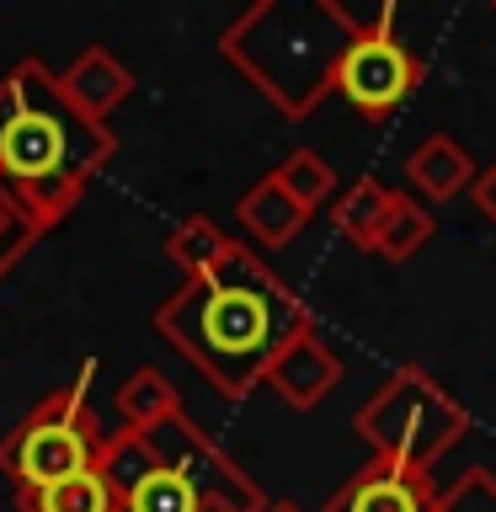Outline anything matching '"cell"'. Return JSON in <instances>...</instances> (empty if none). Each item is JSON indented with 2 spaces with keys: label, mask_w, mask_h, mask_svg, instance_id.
Segmentation results:
<instances>
[{
  "label": "cell",
  "mask_w": 496,
  "mask_h": 512,
  "mask_svg": "<svg viewBox=\"0 0 496 512\" xmlns=\"http://www.w3.org/2000/svg\"><path fill=\"white\" fill-rule=\"evenodd\" d=\"M160 342L198 368L224 400H246L267 379L272 358L315 331V310L256 256L246 240H230L203 278H182V288L155 310Z\"/></svg>",
  "instance_id": "obj_1"
},
{
  "label": "cell",
  "mask_w": 496,
  "mask_h": 512,
  "mask_svg": "<svg viewBox=\"0 0 496 512\" xmlns=\"http://www.w3.org/2000/svg\"><path fill=\"white\" fill-rule=\"evenodd\" d=\"M235 219L246 224V230L256 235V246H267V251H283L288 240H294L304 224H310V214H304V208L288 198L278 182H272V171H267V176H256V182L240 192Z\"/></svg>",
  "instance_id": "obj_12"
},
{
  "label": "cell",
  "mask_w": 496,
  "mask_h": 512,
  "mask_svg": "<svg viewBox=\"0 0 496 512\" xmlns=\"http://www.w3.org/2000/svg\"><path fill=\"white\" fill-rule=\"evenodd\" d=\"M262 384H272V390L283 395V406L315 411L320 400L342 384V358L331 352V342L320 331H304V336H294V342L278 352V358H272Z\"/></svg>",
  "instance_id": "obj_9"
},
{
  "label": "cell",
  "mask_w": 496,
  "mask_h": 512,
  "mask_svg": "<svg viewBox=\"0 0 496 512\" xmlns=\"http://www.w3.org/2000/svg\"><path fill=\"white\" fill-rule=\"evenodd\" d=\"M91 374L96 363H86L70 384L48 390L6 438H0V475L16 486V496L48 491L70 475H86L96 454H102V422L91 411Z\"/></svg>",
  "instance_id": "obj_4"
},
{
  "label": "cell",
  "mask_w": 496,
  "mask_h": 512,
  "mask_svg": "<svg viewBox=\"0 0 496 512\" xmlns=\"http://www.w3.org/2000/svg\"><path fill=\"white\" fill-rule=\"evenodd\" d=\"M267 512H304L299 502H267Z\"/></svg>",
  "instance_id": "obj_24"
},
{
  "label": "cell",
  "mask_w": 496,
  "mask_h": 512,
  "mask_svg": "<svg viewBox=\"0 0 496 512\" xmlns=\"http://www.w3.org/2000/svg\"><path fill=\"white\" fill-rule=\"evenodd\" d=\"M38 240H43V230L27 219V208L16 203L6 187H0V278H6V272L22 262V256L38 246Z\"/></svg>",
  "instance_id": "obj_22"
},
{
  "label": "cell",
  "mask_w": 496,
  "mask_h": 512,
  "mask_svg": "<svg viewBox=\"0 0 496 512\" xmlns=\"http://www.w3.org/2000/svg\"><path fill=\"white\" fill-rule=\"evenodd\" d=\"M432 235H438V219L427 214V203L411 198V192H390L368 256H384V262H411V256L422 251Z\"/></svg>",
  "instance_id": "obj_14"
},
{
  "label": "cell",
  "mask_w": 496,
  "mask_h": 512,
  "mask_svg": "<svg viewBox=\"0 0 496 512\" xmlns=\"http://www.w3.org/2000/svg\"><path fill=\"white\" fill-rule=\"evenodd\" d=\"M491 11H496V6H491Z\"/></svg>",
  "instance_id": "obj_25"
},
{
  "label": "cell",
  "mask_w": 496,
  "mask_h": 512,
  "mask_svg": "<svg viewBox=\"0 0 496 512\" xmlns=\"http://www.w3.org/2000/svg\"><path fill=\"white\" fill-rule=\"evenodd\" d=\"M352 432L374 448V459L432 470V464L470 432V411H464L427 368L400 363L395 374H384L374 384V395L352 411Z\"/></svg>",
  "instance_id": "obj_5"
},
{
  "label": "cell",
  "mask_w": 496,
  "mask_h": 512,
  "mask_svg": "<svg viewBox=\"0 0 496 512\" xmlns=\"http://www.w3.org/2000/svg\"><path fill=\"white\" fill-rule=\"evenodd\" d=\"M390 192H395V187H384L379 176H358L352 187H342V192H336V203H331L336 235L352 240L358 251H368V246H374V230H379V219H384Z\"/></svg>",
  "instance_id": "obj_15"
},
{
  "label": "cell",
  "mask_w": 496,
  "mask_h": 512,
  "mask_svg": "<svg viewBox=\"0 0 496 512\" xmlns=\"http://www.w3.org/2000/svg\"><path fill=\"white\" fill-rule=\"evenodd\" d=\"M16 502H22V512H118V491H112L102 480V470L91 464L86 475H70L48 491L16 496Z\"/></svg>",
  "instance_id": "obj_18"
},
{
  "label": "cell",
  "mask_w": 496,
  "mask_h": 512,
  "mask_svg": "<svg viewBox=\"0 0 496 512\" xmlns=\"http://www.w3.org/2000/svg\"><path fill=\"white\" fill-rule=\"evenodd\" d=\"M358 22L342 0H256L219 32V54L256 96L299 123L331 96L336 59Z\"/></svg>",
  "instance_id": "obj_3"
},
{
  "label": "cell",
  "mask_w": 496,
  "mask_h": 512,
  "mask_svg": "<svg viewBox=\"0 0 496 512\" xmlns=\"http://www.w3.org/2000/svg\"><path fill=\"white\" fill-rule=\"evenodd\" d=\"M432 502H438L432 470H411V464H395V459H368L363 470H352L326 496L320 512H432Z\"/></svg>",
  "instance_id": "obj_8"
},
{
  "label": "cell",
  "mask_w": 496,
  "mask_h": 512,
  "mask_svg": "<svg viewBox=\"0 0 496 512\" xmlns=\"http://www.w3.org/2000/svg\"><path fill=\"white\" fill-rule=\"evenodd\" d=\"M118 422L128 432H155L166 427L171 416H182V395H176V384L160 374V368H134L123 384H118Z\"/></svg>",
  "instance_id": "obj_13"
},
{
  "label": "cell",
  "mask_w": 496,
  "mask_h": 512,
  "mask_svg": "<svg viewBox=\"0 0 496 512\" xmlns=\"http://www.w3.org/2000/svg\"><path fill=\"white\" fill-rule=\"evenodd\" d=\"M470 203H475L491 224H496V160H491L486 171H475V182H470Z\"/></svg>",
  "instance_id": "obj_23"
},
{
  "label": "cell",
  "mask_w": 496,
  "mask_h": 512,
  "mask_svg": "<svg viewBox=\"0 0 496 512\" xmlns=\"http://www.w3.org/2000/svg\"><path fill=\"white\" fill-rule=\"evenodd\" d=\"M112 155V123L75 112L43 59H16L0 75V187L27 208L43 235L75 214Z\"/></svg>",
  "instance_id": "obj_2"
},
{
  "label": "cell",
  "mask_w": 496,
  "mask_h": 512,
  "mask_svg": "<svg viewBox=\"0 0 496 512\" xmlns=\"http://www.w3.org/2000/svg\"><path fill=\"white\" fill-rule=\"evenodd\" d=\"M59 91L70 96V107L86 112L91 123H112V112L134 96V70H128L112 48L91 43L59 70Z\"/></svg>",
  "instance_id": "obj_10"
},
{
  "label": "cell",
  "mask_w": 496,
  "mask_h": 512,
  "mask_svg": "<svg viewBox=\"0 0 496 512\" xmlns=\"http://www.w3.org/2000/svg\"><path fill=\"white\" fill-rule=\"evenodd\" d=\"M96 470H102V480L112 491H134L144 475H155L160 470V459H155V443H150V432H128V427H112L107 438H102V454H96Z\"/></svg>",
  "instance_id": "obj_16"
},
{
  "label": "cell",
  "mask_w": 496,
  "mask_h": 512,
  "mask_svg": "<svg viewBox=\"0 0 496 512\" xmlns=\"http://www.w3.org/2000/svg\"><path fill=\"white\" fill-rule=\"evenodd\" d=\"M224 251H230V235H224L208 214H187L166 235V262L182 267V278H203V272L214 267Z\"/></svg>",
  "instance_id": "obj_17"
},
{
  "label": "cell",
  "mask_w": 496,
  "mask_h": 512,
  "mask_svg": "<svg viewBox=\"0 0 496 512\" xmlns=\"http://www.w3.org/2000/svg\"><path fill=\"white\" fill-rule=\"evenodd\" d=\"M118 512H203V502L166 470V464H160L155 475H144L134 491L118 496Z\"/></svg>",
  "instance_id": "obj_20"
},
{
  "label": "cell",
  "mask_w": 496,
  "mask_h": 512,
  "mask_svg": "<svg viewBox=\"0 0 496 512\" xmlns=\"http://www.w3.org/2000/svg\"><path fill=\"white\" fill-rule=\"evenodd\" d=\"M150 443H155V459L203 502V512H267V491L187 411L171 416L166 427H155Z\"/></svg>",
  "instance_id": "obj_7"
},
{
  "label": "cell",
  "mask_w": 496,
  "mask_h": 512,
  "mask_svg": "<svg viewBox=\"0 0 496 512\" xmlns=\"http://www.w3.org/2000/svg\"><path fill=\"white\" fill-rule=\"evenodd\" d=\"M422 75H427V64L416 59V48L406 38H400L395 6L384 0V6L368 11L358 22V32L347 38L342 59H336L331 91L342 96L352 112H363L368 123H384L416 96Z\"/></svg>",
  "instance_id": "obj_6"
},
{
  "label": "cell",
  "mask_w": 496,
  "mask_h": 512,
  "mask_svg": "<svg viewBox=\"0 0 496 512\" xmlns=\"http://www.w3.org/2000/svg\"><path fill=\"white\" fill-rule=\"evenodd\" d=\"M272 182H278L304 214H315V208H326L336 198V171H331V160L315 155V150H288L278 160V171H272Z\"/></svg>",
  "instance_id": "obj_19"
},
{
  "label": "cell",
  "mask_w": 496,
  "mask_h": 512,
  "mask_svg": "<svg viewBox=\"0 0 496 512\" xmlns=\"http://www.w3.org/2000/svg\"><path fill=\"white\" fill-rule=\"evenodd\" d=\"M475 171L480 166L470 160V150H464L454 134H427L406 155V176H411V187L422 192L427 203H454L459 192H470Z\"/></svg>",
  "instance_id": "obj_11"
},
{
  "label": "cell",
  "mask_w": 496,
  "mask_h": 512,
  "mask_svg": "<svg viewBox=\"0 0 496 512\" xmlns=\"http://www.w3.org/2000/svg\"><path fill=\"white\" fill-rule=\"evenodd\" d=\"M432 512H496V470L491 464H470L454 486L438 491Z\"/></svg>",
  "instance_id": "obj_21"
}]
</instances>
